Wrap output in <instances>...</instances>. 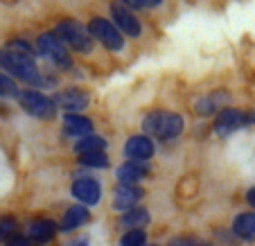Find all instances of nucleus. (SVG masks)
<instances>
[{"label": "nucleus", "mask_w": 255, "mask_h": 246, "mask_svg": "<svg viewBox=\"0 0 255 246\" xmlns=\"http://www.w3.org/2000/svg\"><path fill=\"white\" fill-rule=\"evenodd\" d=\"M0 73H9L11 77L20 79L25 84H32V86L43 84L41 70L32 59V54H23L16 52V50H0Z\"/></svg>", "instance_id": "nucleus-1"}, {"label": "nucleus", "mask_w": 255, "mask_h": 246, "mask_svg": "<svg viewBox=\"0 0 255 246\" xmlns=\"http://www.w3.org/2000/svg\"><path fill=\"white\" fill-rule=\"evenodd\" d=\"M185 120L178 113L172 111H154L142 120V131L144 135H154L158 140H174L183 133Z\"/></svg>", "instance_id": "nucleus-2"}, {"label": "nucleus", "mask_w": 255, "mask_h": 246, "mask_svg": "<svg viewBox=\"0 0 255 246\" xmlns=\"http://www.w3.org/2000/svg\"><path fill=\"white\" fill-rule=\"evenodd\" d=\"M54 34H57V39L61 41L63 45L72 48L75 52H82V54L93 52L95 41H93V36L88 34V29L84 27V25H79L77 20H61V23L57 25V29H54Z\"/></svg>", "instance_id": "nucleus-3"}, {"label": "nucleus", "mask_w": 255, "mask_h": 246, "mask_svg": "<svg viewBox=\"0 0 255 246\" xmlns=\"http://www.w3.org/2000/svg\"><path fill=\"white\" fill-rule=\"evenodd\" d=\"M16 100L20 102V107L25 109V113H29L32 118H39V120H52V118H57L59 109L54 104V100L43 95L41 91H34V88L20 91Z\"/></svg>", "instance_id": "nucleus-4"}, {"label": "nucleus", "mask_w": 255, "mask_h": 246, "mask_svg": "<svg viewBox=\"0 0 255 246\" xmlns=\"http://www.w3.org/2000/svg\"><path fill=\"white\" fill-rule=\"evenodd\" d=\"M36 52H39L41 57H45L57 68H70L72 66L70 52H68L66 45L57 39L54 32H43L39 39H36Z\"/></svg>", "instance_id": "nucleus-5"}, {"label": "nucleus", "mask_w": 255, "mask_h": 246, "mask_svg": "<svg viewBox=\"0 0 255 246\" xmlns=\"http://www.w3.org/2000/svg\"><path fill=\"white\" fill-rule=\"evenodd\" d=\"M86 29L93 39H97L106 50H111V52H118V50L125 48V36L118 32V27L109 18L95 16V18H91V23H88Z\"/></svg>", "instance_id": "nucleus-6"}, {"label": "nucleus", "mask_w": 255, "mask_h": 246, "mask_svg": "<svg viewBox=\"0 0 255 246\" xmlns=\"http://www.w3.org/2000/svg\"><path fill=\"white\" fill-rule=\"evenodd\" d=\"M70 192L82 206L93 208V206H97L102 199V185H100V181L93 179V176H77L70 185Z\"/></svg>", "instance_id": "nucleus-7"}, {"label": "nucleus", "mask_w": 255, "mask_h": 246, "mask_svg": "<svg viewBox=\"0 0 255 246\" xmlns=\"http://www.w3.org/2000/svg\"><path fill=\"white\" fill-rule=\"evenodd\" d=\"M109 11H111V23L116 25L120 34H127V36H131V39L140 36L142 25H140V20L135 18V14L129 9V7H125L122 2H113Z\"/></svg>", "instance_id": "nucleus-8"}, {"label": "nucleus", "mask_w": 255, "mask_h": 246, "mask_svg": "<svg viewBox=\"0 0 255 246\" xmlns=\"http://www.w3.org/2000/svg\"><path fill=\"white\" fill-rule=\"evenodd\" d=\"M54 104H57V109H61V111L66 113H82L84 109L91 104V97H88V93L84 91V88H66V91L57 93L54 95Z\"/></svg>", "instance_id": "nucleus-9"}, {"label": "nucleus", "mask_w": 255, "mask_h": 246, "mask_svg": "<svg viewBox=\"0 0 255 246\" xmlns=\"http://www.w3.org/2000/svg\"><path fill=\"white\" fill-rule=\"evenodd\" d=\"M249 124V118H246L244 111H235V109H224V111L217 113L215 120V133L217 135H231L235 131H240L242 126Z\"/></svg>", "instance_id": "nucleus-10"}, {"label": "nucleus", "mask_w": 255, "mask_h": 246, "mask_svg": "<svg viewBox=\"0 0 255 246\" xmlns=\"http://www.w3.org/2000/svg\"><path fill=\"white\" fill-rule=\"evenodd\" d=\"M156 147L154 140L149 135H131L125 142V156L127 160H135V163H147L154 156Z\"/></svg>", "instance_id": "nucleus-11"}, {"label": "nucleus", "mask_w": 255, "mask_h": 246, "mask_svg": "<svg viewBox=\"0 0 255 246\" xmlns=\"http://www.w3.org/2000/svg\"><path fill=\"white\" fill-rule=\"evenodd\" d=\"M54 235H57V224L52 219H34V222H29L27 233H25L29 244H39V246L50 244L54 240Z\"/></svg>", "instance_id": "nucleus-12"}, {"label": "nucleus", "mask_w": 255, "mask_h": 246, "mask_svg": "<svg viewBox=\"0 0 255 246\" xmlns=\"http://www.w3.org/2000/svg\"><path fill=\"white\" fill-rule=\"evenodd\" d=\"M144 190L140 185H118L116 188V194H113V208L118 213H127L131 208L138 206V201L142 199Z\"/></svg>", "instance_id": "nucleus-13"}, {"label": "nucleus", "mask_w": 255, "mask_h": 246, "mask_svg": "<svg viewBox=\"0 0 255 246\" xmlns=\"http://www.w3.org/2000/svg\"><path fill=\"white\" fill-rule=\"evenodd\" d=\"M149 174V165L147 163H135V160H125L118 167L116 176L122 185H138L140 181Z\"/></svg>", "instance_id": "nucleus-14"}, {"label": "nucleus", "mask_w": 255, "mask_h": 246, "mask_svg": "<svg viewBox=\"0 0 255 246\" xmlns=\"http://www.w3.org/2000/svg\"><path fill=\"white\" fill-rule=\"evenodd\" d=\"M228 104V93L226 91H217V93H210V95H203L201 100L194 104V111H197V116H215V113L224 111Z\"/></svg>", "instance_id": "nucleus-15"}, {"label": "nucleus", "mask_w": 255, "mask_h": 246, "mask_svg": "<svg viewBox=\"0 0 255 246\" xmlns=\"http://www.w3.org/2000/svg\"><path fill=\"white\" fill-rule=\"evenodd\" d=\"M88 222H91V213H88V208L82 206V203H72L66 213H63L59 228H61V231H66V233H70V231L82 228L84 224H88Z\"/></svg>", "instance_id": "nucleus-16"}, {"label": "nucleus", "mask_w": 255, "mask_h": 246, "mask_svg": "<svg viewBox=\"0 0 255 246\" xmlns=\"http://www.w3.org/2000/svg\"><path fill=\"white\" fill-rule=\"evenodd\" d=\"M63 133L79 140L84 135L93 133V122L86 116H79V113H66L63 116Z\"/></svg>", "instance_id": "nucleus-17"}, {"label": "nucleus", "mask_w": 255, "mask_h": 246, "mask_svg": "<svg viewBox=\"0 0 255 246\" xmlns=\"http://www.w3.org/2000/svg\"><path fill=\"white\" fill-rule=\"evenodd\" d=\"M233 233L244 242H255V210L237 215L233 219Z\"/></svg>", "instance_id": "nucleus-18"}, {"label": "nucleus", "mask_w": 255, "mask_h": 246, "mask_svg": "<svg viewBox=\"0 0 255 246\" xmlns=\"http://www.w3.org/2000/svg\"><path fill=\"white\" fill-rule=\"evenodd\" d=\"M149 219H151V215H149V210H147V208L135 206V208H131V210H127V213H122L120 224L127 228V231H138V228L147 226V224H149Z\"/></svg>", "instance_id": "nucleus-19"}, {"label": "nucleus", "mask_w": 255, "mask_h": 246, "mask_svg": "<svg viewBox=\"0 0 255 246\" xmlns=\"http://www.w3.org/2000/svg\"><path fill=\"white\" fill-rule=\"evenodd\" d=\"M106 149V140L97 133H91V135H84L75 142V154L82 156V154H93V151H104Z\"/></svg>", "instance_id": "nucleus-20"}, {"label": "nucleus", "mask_w": 255, "mask_h": 246, "mask_svg": "<svg viewBox=\"0 0 255 246\" xmlns=\"http://www.w3.org/2000/svg\"><path fill=\"white\" fill-rule=\"evenodd\" d=\"M79 165L88 169H104L109 165V158H106V151H93V154H82L77 156Z\"/></svg>", "instance_id": "nucleus-21"}, {"label": "nucleus", "mask_w": 255, "mask_h": 246, "mask_svg": "<svg viewBox=\"0 0 255 246\" xmlns=\"http://www.w3.org/2000/svg\"><path fill=\"white\" fill-rule=\"evenodd\" d=\"M120 246H147V233L142 228L138 231H127L120 237Z\"/></svg>", "instance_id": "nucleus-22"}, {"label": "nucleus", "mask_w": 255, "mask_h": 246, "mask_svg": "<svg viewBox=\"0 0 255 246\" xmlns=\"http://www.w3.org/2000/svg\"><path fill=\"white\" fill-rule=\"evenodd\" d=\"M18 86L11 77H7L5 73H0V97H18Z\"/></svg>", "instance_id": "nucleus-23"}, {"label": "nucleus", "mask_w": 255, "mask_h": 246, "mask_svg": "<svg viewBox=\"0 0 255 246\" xmlns=\"http://www.w3.org/2000/svg\"><path fill=\"white\" fill-rule=\"evenodd\" d=\"M16 233V219L11 215L0 217V242H7Z\"/></svg>", "instance_id": "nucleus-24"}, {"label": "nucleus", "mask_w": 255, "mask_h": 246, "mask_svg": "<svg viewBox=\"0 0 255 246\" xmlns=\"http://www.w3.org/2000/svg\"><path fill=\"white\" fill-rule=\"evenodd\" d=\"M172 246H210L203 240H194V237H176L172 242Z\"/></svg>", "instance_id": "nucleus-25"}, {"label": "nucleus", "mask_w": 255, "mask_h": 246, "mask_svg": "<svg viewBox=\"0 0 255 246\" xmlns=\"http://www.w3.org/2000/svg\"><path fill=\"white\" fill-rule=\"evenodd\" d=\"M135 2H138V7H158L160 2H163V0H135Z\"/></svg>", "instance_id": "nucleus-26"}, {"label": "nucleus", "mask_w": 255, "mask_h": 246, "mask_svg": "<svg viewBox=\"0 0 255 246\" xmlns=\"http://www.w3.org/2000/svg\"><path fill=\"white\" fill-rule=\"evenodd\" d=\"M246 203H249L251 208H255V188H251L249 192H246Z\"/></svg>", "instance_id": "nucleus-27"}, {"label": "nucleus", "mask_w": 255, "mask_h": 246, "mask_svg": "<svg viewBox=\"0 0 255 246\" xmlns=\"http://www.w3.org/2000/svg\"><path fill=\"white\" fill-rule=\"evenodd\" d=\"M122 5L129 7V9H138V2H135V0H122Z\"/></svg>", "instance_id": "nucleus-28"}, {"label": "nucleus", "mask_w": 255, "mask_h": 246, "mask_svg": "<svg viewBox=\"0 0 255 246\" xmlns=\"http://www.w3.org/2000/svg\"><path fill=\"white\" fill-rule=\"evenodd\" d=\"M147 246H158V244H147Z\"/></svg>", "instance_id": "nucleus-29"}]
</instances>
